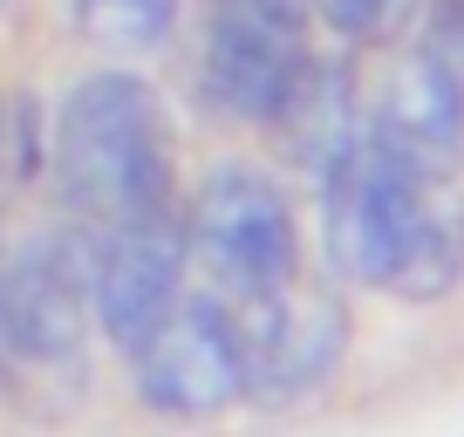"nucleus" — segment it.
I'll return each mask as SVG.
<instances>
[{"label":"nucleus","mask_w":464,"mask_h":437,"mask_svg":"<svg viewBox=\"0 0 464 437\" xmlns=\"http://www.w3.org/2000/svg\"><path fill=\"white\" fill-rule=\"evenodd\" d=\"M314 21L334 34V42H355V48H390L417 28L423 0H307Z\"/></svg>","instance_id":"obj_12"},{"label":"nucleus","mask_w":464,"mask_h":437,"mask_svg":"<svg viewBox=\"0 0 464 437\" xmlns=\"http://www.w3.org/2000/svg\"><path fill=\"white\" fill-rule=\"evenodd\" d=\"M130 376H137V403L158 417H218L226 403H239L246 376H239L232 307L212 287L178 294L164 321L130 349Z\"/></svg>","instance_id":"obj_6"},{"label":"nucleus","mask_w":464,"mask_h":437,"mask_svg":"<svg viewBox=\"0 0 464 437\" xmlns=\"http://www.w3.org/2000/svg\"><path fill=\"white\" fill-rule=\"evenodd\" d=\"M430 178H444V171H417L410 158L382 151L376 137H355L321 171V226H328L334 274L355 280V287H390L403 226H410Z\"/></svg>","instance_id":"obj_5"},{"label":"nucleus","mask_w":464,"mask_h":437,"mask_svg":"<svg viewBox=\"0 0 464 437\" xmlns=\"http://www.w3.org/2000/svg\"><path fill=\"white\" fill-rule=\"evenodd\" d=\"M0 7H7V0H0Z\"/></svg>","instance_id":"obj_16"},{"label":"nucleus","mask_w":464,"mask_h":437,"mask_svg":"<svg viewBox=\"0 0 464 437\" xmlns=\"http://www.w3.org/2000/svg\"><path fill=\"white\" fill-rule=\"evenodd\" d=\"M75 21L102 48H150L171 34L178 0H75Z\"/></svg>","instance_id":"obj_13"},{"label":"nucleus","mask_w":464,"mask_h":437,"mask_svg":"<svg viewBox=\"0 0 464 437\" xmlns=\"http://www.w3.org/2000/svg\"><path fill=\"white\" fill-rule=\"evenodd\" d=\"M464 280V199L450 178H430L403 226V247H396V267H390V287L396 301H444L450 287Z\"/></svg>","instance_id":"obj_11"},{"label":"nucleus","mask_w":464,"mask_h":437,"mask_svg":"<svg viewBox=\"0 0 464 437\" xmlns=\"http://www.w3.org/2000/svg\"><path fill=\"white\" fill-rule=\"evenodd\" d=\"M89 363V233H42L0 260V383L69 410Z\"/></svg>","instance_id":"obj_2"},{"label":"nucleus","mask_w":464,"mask_h":437,"mask_svg":"<svg viewBox=\"0 0 464 437\" xmlns=\"http://www.w3.org/2000/svg\"><path fill=\"white\" fill-rule=\"evenodd\" d=\"M48 164H55L62 205H69V218L82 233L110 226V218H130V212L178 205L171 123H164L158 89L130 69H96L62 96Z\"/></svg>","instance_id":"obj_1"},{"label":"nucleus","mask_w":464,"mask_h":437,"mask_svg":"<svg viewBox=\"0 0 464 437\" xmlns=\"http://www.w3.org/2000/svg\"><path fill=\"white\" fill-rule=\"evenodd\" d=\"M0 158H7V102H0Z\"/></svg>","instance_id":"obj_15"},{"label":"nucleus","mask_w":464,"mask_h":437,"mask_svg":"<svg viewBox=\"0 0 464 437\" xmlns=\"http://www.w3.org/2000/svg\"><path fill=\"white\" fill-rule=\"evenodd\" d=\"M185 294V218L178 205L130 212L89 233V328L130 355Z\"/></svg>","instance_id":"obj_8"},{"label":"nucleus","mask_w":464,"mask_h":437,"mask_svg":"<svg viewBox=\"0 0 464 437\" xmlns=\"http://www.w3.org/2000/svg\"><path fill=\"white\" fill-rule=\"evenodd\" d=\"M178 218H185V260L205 267V287L218 301H253L301 267L287 191L246 158H218Z\"/></svg>","instance_id":"obj_3"},{"label":"nucleus","mask_w":464,"mask_h":437,"mask_svg":"<svg viewBox=\"0 0 464 437\" xmlns=\"http://www.w3.org/2000/svg\"><path fill=\"white\" fill-rule=\"evenodd\" d=\"M232 328H239V376H246L253 403H294V396L321 390L348 349V307L328 274L294 267L253 301H226Z\"/></svg>","instance_id":"obj_4"},{"label":"nucleus","mask_w":464,"mask_h":437,"mask_svg":"<svg viewBox=\"0 0 464 437\" xmlns=\"http://www.w3.org/2000/svg\"><path fill=\"white\" fill-rule=\"evenodd\" d=\"M266 131H280V151H287L301 171L321 178L362 137V83H355V69H348V62H328V55H307V69L294 75L287 102L274 110Z\"/></svg>","instance_id":"obj_10"},{"label":"nucleus","mask_w":464,"mask_h":437,"mask_svg":"<svg viewBox=\"0 0 464 437\" xmlns=\"http://www.w3.org/2000/svg\"><path fill=\"white\" fill-rule=\"evenodd\" d=\"M417 48L437 62V69L450 75V83L464 89V0H423V15H417Z\"/></svg>","instance_id":"obj_14"},{"label":"nucleus","mask_w":464,"mask_h":437,"mask_svg":"<svg viewBox=\"0 0 464 437\" xmlns=\"http://www.w3.org/2000/svg\"><path fill=\"white\" fill-rule=\"evenodd\" d=\"M307 0H218L205 28V96L239 123H274L314 42Z\"/></svg>","instance_id":"obj_7"},{"label":"nucleus","mask_w":464,"mask_h":437,"mask_svg":"<svg viewBox=\"0 0 464 437\" xmlns=\"http://www.w3.org/2000/svg\"><path fill=\"white\" fill-rule=\"evenodd\" d=\"M362 137H376L382 151L410 158L417 171L458 178V164H464V89L423 48H410V55L390 62L376 102H362Z\"/></svg>","instance_id":"obj_9"}]
</instances>
